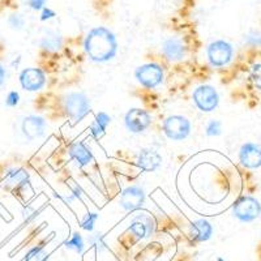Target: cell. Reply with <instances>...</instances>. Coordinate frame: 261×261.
<instances>
[{
  "mask_svg": "<svg viewBox=\"0 0 261 261\" xmlns=\"http://www.w3.org/2000/svg\"><path fill=\"white\" fill-rule=\"evenodd\" d=\"M84 48L90 60L95 63H106L115 58L118 53V41L110 29L97 27L88 33Z\"/></svg>",
  "mask_w": 261,
  "mask_h": 261,
  "instance_id": "cell-1",
  "label": "cell"
},
{
  "mask_svg": "<svg viewBox=\"0 0 261 261\" xmlns=\"http://www.w3.org/2000/svg\"><path fill=\"white\" fill-rule=\"evenodd\" d=\"M64 111L73 124H77L90 113V101L84 93L72 92L64 98Z\"/></svg>",
  "mask_w": 261,
  "mask_h": 261,
  "instance_id": "cell-2",
  "label": "cell"
},
{
  "mask_svg": "<svg viewBox=\"0 0 261 261\" xmlns=\"http://www.w3.org/2000/svg\"><path fill=\"white\" fill-rule=\"evenodd\" d=\"M232 213L241 222H252L261 214V204L252 196H242L232 206Z\"/></svg>",
  "mask_w": 261,
  "mask_h": 261,
  "instance_id": "cell-3",
  "label": "cell"
},
{
  "mask_svg": "<svg viewBox=\"0 0 261 261\" xmlns=\"http://www.w3.org/2000/svg\"><path fill=\"white\" fill-rule=\"evenodd\" d=\"M162 128L163 134L166 135L170 140L180 141V140L187 139L190 136L192 125L186 116L171 115L165 119Z\"/></svg>",
  "mask_w": 261,
  "mask_h": 261,
  "instance_id": "cell-4",
  "label": "cell"
},
{
  "mask_svg": "<svg viewBox=\"0 0 261 261\" xmlns=\"http://www.w3.org/2000/svg\"><path fill=\"white\" fill-rule=\"evenodd\" d=\"M135 77L139 81V84H141V86L153 89L162 84L165 73H163L161 65L155 64V63H148V64L137 67L135 71Z\"/></svg>",
  "mask_w": 261,
  "mask_h": 261,
  "instance_id": "cell-5",
  "label": "cell"
},
{
  "mask_svg": "<svg viewBox=\"0 0 261 261\" xmlns=\"http://www.w3.org/2000/svg\"><path fill=\"white\" fill-rule=\"evenodd\" d=\"M193 102L202 113H211L216 110L220 103V95L216 88L211 85H201L193 92Z\"/></svg>",
  "mask_w": 261,
  "mask_h": 261,
  "instance_id": "cell-6",
  "label": "cell"
},
{
  "mask_svg": "<svg viewBox=\"0 0 261 261\" xmlns=\"http://www.w3.org/2000/svg\"><path fill=\"white\" fill-rule=\"evenodd\" d=\"M206 55H208L209 63L213 67H223V65L228 64L230 60L232 59L234 48L228 42L223 41V39H218V41L212 42L211 45L208 46Z\"/></svg>",
  "mask_w": 261,
  "mask_h": 261,
  "instance_id": "cell-7",
  "label": "cell"
},
{
  "mask_svg": "<svg viewBox=\"0 0 261 261\" xmlns=\"http://www.w3.org/2000/svg\"><path fill=\"white\" fill-rule=\"evenodd\" d=\"M128 231L136 238L137 241L148 239L155 231V221L154 218L148 213L137 214L132 218L128 227Z\"/></svg>",
  "mask_w": 261,
  "mask_h": 261,
  "instance_id": "cell-8",
  "label": "cell"
},
{
  "mask_svg": "<svg viewBox=\"0 0 261 261\" xmlns=\"http://www.w3.org/2000/svg\"><path fill=\"white\" fill-rule=\"evenodd\" d=\"M124 124L132 134H141L150 127L151 116L143 109H130L124 116Z\"/></svg>",
  "mask_w": 261,
  "mask_h": 261,
  "instance_id": "cell-9",
  "label": "cell"
},
{
  "mask_svg": "<svg viewBox=\"0 0 261 261\" xmlns=\"http://www.w3.org/2000/svg\"><path fill=\"white\" fill-rule=\"evenodd\" d=\"M145 191L140 186H130L122 192L120 196V205L127 212H134L137 209L143 208L145 202Z\"/></svg>",
  "mask_w": 261,
  "mask_h": 261,
  "instance_id": "cell-10",
  "label": "cell"
},
{
  "mask_svg": "<svg viewBox=\"0 0 261 261\" xmlns=\"http://www.w3.org/2000/svg\"><path fill=\"white\" fill-rule=\"evenodd\" d=\"M47 129V122L45 118L38 115H29L25 116L21 123V130L22 135L28 140H36L42 137L46 134Z\"/></svg>",
  "mask_w": 261,
  "mask_h": 261,
  "instance_id": "cell-11",
  "label": "cell"
},
{
  "mask_svg": "<svg viewBox=\"0 0 261 261\" xmlns=\"http://www.w3.org/2000/svg\"><path fill=\"white\" fill-rule=\"evenodd\" d=\"M20 84L28 92L41 90L46 84L45 72L39 68H25L20 73Z\"/></svg>",
  "mask_w": 261,
  "mask_h": 261,
  "instance_id": "cell-12",
  "label": "cell"
},
{
  "mask_svg": "<svg viewBox=\"0 0 261 261\" xmlns=\"http://www.w3.org/2000/svg\"><path fill=\"white\" fill-rule=\"evenodd\" d=\"M239 161L247 169L261 167V146L255 143H246L239 150Z\"/></svg>",
  "mask_w": 261,
  "mask_h": 261,
  "instance_id": "cell-13",
  "label": "cell"
},
{
  "mask_svg": "<svg viewBox=\"0 0 261 261\" xmlns=\"http://www.w3.org/2000/svg\"><path fill=\"white\" fill-rule=\"evenodd\" d=\"M30 183V174L28 170L22 167H12L6 172L3 178V186L12 190H21L29 186Z\"/></svg>",
  "mask_w": 261,
  "mask_h": 261,
  "instance_id": "cell-14",
  "label": "cell"
},
{
  "mask_svg": "<svg viewBox=\"0 0 261 261\" xmlns=\"http://www.w3.org/2000/svg\"><path fill=\"white\" fill-rule=\"evenodd\" d=\"M162 165V155L155 149H141L137 157V166L146 172H153Z\"/></svg>",
  "mask_w": 261,
  "mask_h": 261,
  "instance_id": "cell-15",
  "label": "cell"
},
{
  "mask_svg": "<svg viewBox=\"0 0 261 261\" xmlns=\"http://www.w3.org/2000/svg\"><path fill=\"white\" fill-rule=\"evenodd\" d=\"M186 46L178 37H170L162 45V54L169 62H180L186 57Z\"/></svg>",
  "mask_w": 261,
  "mask_h": 261,
  "instance_id": "cell-16",
  "label": "cell"
},
{
  "mask_svg": "<svg viewBox=\"0 0 261 261\" xmlns=\"http://www.w3.org/2000/svg\"><path fill=\"white\" fill-rule=\"evenodd\" d=\"M192 227V235L193 241L196 242H206L212 238V234H213V226L211 225V222L204 218H200V220L195 221L191 225Z\"/></svg>",
  "mask_w": 261,
  "mask_h": 261,
  "instance_id": "cell-17",
  "label": "cell"
},
{
  "mask_svg": "<svg viewBox=\"0 0 261 261\" xmlns=\"http://www.w3.org/2000/svg\"><path fill=\"white\" fill-rule=\"evenodd\" d=\"M69 155L73 158L80 166H88L93 161L92 150L84 143H74L69 146Z\"/></svg>",
  "mask_w": 261,
  "mask_h": 261,
  "instance_id": "cell-18",
  "label": "cell"
},
{
  "mask_svg": "<svg viewBox=\"0 0 261 261\" xmlns=\"http://www.w3.org/2000/svg\"><path fill=\"white\" fill-rule=\"evenodd\" d=\"M39 46L48 53H57L63 47V38L58 32L46 30L45 34L41 37Z\"/></svg>",
  "mask_w": 261,
  "mask_h": 261,
  "instance_id": "cell-19",
  "label": "cell"
},
{
  "mask_svg": "<svg viewBox=\"0 0 261 261\" xmlns=\"http://www.w3.org/2000/svg\"><path fill=\"white\" fill-rule=\"evenodd\" d=\"M111 123V116L106 113H98L95 120L90 125V134L94 139H101L106 132L107 125Z\"/></svg>",
  "mask_w": 261,
  "mask_h": 261,
  "instance_id": "cell-20",
  "label": "cell"
},
{
  "mask_svg": "<svg viewBox=\"0 0 261 261\" xmlns=\"http://www.w3.org/2000/svg\"><path fill=\"white\" fill-rule=\"evenodd\" d=\"M64 247L68 249H73L74 252L83 253L84 249H85V243H84V239L80 232L74 231L71 235V238L64 242Z\"/></svg>",
  "mask_w": 261,
  "mask_h": 261,
  "instance_id": "cell-21",
  "label": "cell"
},
{
  "mask_svg": "<svg viewBox=\"0 0 261 261\" xmlns=\"http://www.w3.org/2000/svg\"><path fill=\"white\" fill-rule=\"evenodd\" d=\"M48 258L50 253L42 246H36L27 253L24 261H48Z\"/></svg>",
  "mask_w": 261,
  "mask_h": 261,
  "instance_id": "cell-22",
  "label": "cell"
},
{
  "mask_svg": "<svg viewBox=\"0 0 261 261\" xmlns=\"http://www.w3.org/2000/svg\"><path fill=\"white\" fill-rule=\"evenodd\" d=\"M98 220V214L97 213H88L85 214V217L81 221V228L85 230L88 232H93L94 230V225Z\"/></svg>",
  "mask_w": 261,
  "mask_h": 261,
  "instance_id": "cell-23",
  "label": "cell"
},
{
  "mask_svg": "<svg viewBox=\"0 0 261 261\" xmlns=\"http://www.w3.org/2000/svg\"><path fill=\"white\" fill-rule=\"evenodd\" d=\"M205 134L209 137L220 136L222 134V123L220 120H211L205 128Z\"/></svg>",
  "mask_w": 261,
  "mask_h": 261,
  "instance_id": "cell-24",
  "label": "cell"
},
{
  "mask_svg": "<svg viewBox=\"0 0 261 261\" xmlns=\"http://www.w3.org/2000/svg\"><path fill=\"white\" fill-rule=\"evenodd\" d=\"M251 80L253 85L261 89V64H255L251 69Z\"/></svg>",
  "mask_w": 261,
  "mask_h": 261,
  "instance_id": "cell-25",
  "label": "cell"
},
{
  "mask_svg": "<svg viewBox=\"0 0 261 261\" xmlns=\"http://www.w3.org/2000/svg\"><path fill=\"white\" fill-rule=\"evenodd\" d=\"M89 243L92 246L97 247L98 249H103L106 248V243H105V238L101 232H94L89 237Z\"/></svg>",
  "mask_w": 261,
  "mask_h": 261,
  "instance_id": "cell-26",
  "label": "cell"
},
{
  "mask_svg": "<svg viewBox=\"0 0 261 261\" xmlns=\"http://www.w3.org/2000/svg\"><path fill=\"white\" fill-rule=\"evenodd\" d=\"M9 25L13 28V29H22L25 25V18L24 16L20 15V13H16V15H12L9 17Z\"/></svg>",
  "mask_w": 261,
  "mask_h": 261,
  "instance_id": "cell-27",
  "label": "cell"
},
{
  "mask_svg": "<svg viewBox=\"0 0 261 261\" xmlns=\"http://www.w3.org/2000/svg\"><path fill=\"white\" fill-rule=\"evenodd\" d=\"M246 42L251 46H261V32H251L246 36Z\"/></svg>",
  "mask_w": 261,
  "mask_h": 261,
  "instance_id": "cell-28",
  "label": "cell"
},
{
  "mask_svg": "<svg viewBox=\"0 0 261 261\" xmlns=\"http://www.w3.org/2000/svg\"><path fill=\"white\" fill-rule=\"evenodd\" d=\"M20 103V94L16 90H12V92H9L8 95L6 98V105L8 107H16L17 105Z\"/></svg>",
  "mask_w": 261,
  "mask_h": 261,
  "instance_id": "cell-29",
  "label": "cell"
},
{
  "mask_svg": "<svg viewBox=\"0 0 261 261\" xmlns=\"http://www.w3.org/2000/svg\"><path fill=\"white\" fill-rule=\"evenodd\" d=\"M22 217H24V220L27 221V222H33V221L38 217V212L34 208H32V206H27V208H24V211H22Z\"/></svg>",
  "mask_w": 261,
  "mask_h": 261,
  "instance_id": "cell-30",
  "label": "cell"
},
{
  "mask_svg": "<svg viewBox=\"0 0 261 261\" xmlns=\"http://www.w3.org/2000/svg\"><path fill=\"white\" fill-rule=\"evenodd\" d=\"M46 2H47V0H29L28 4H29L30 8L34 9V11H39V9L45 8Z\"/></svg>",
  "mask_w": 261,
  "mask_h": 261,
  "instance_id": "cell-31",
  "label": "cell"
},
{
  "mask_svg": "<svg viewBox=\"0 0 261 261\" xmlns=\"http://www.w3.org/2000/svg\"><path fill=\"white\" fill-rule=\"evenodd\" d=\"M57 16L55 11H53L51 8H43L42 9V13H41V21H46V20H51Z\"/></svg>",
  "mask_w": 261,
  "mask_h": 261,
  "instance_id": "cell-32",
  "label": "cell"
},
{
  "mask_svg": "<svg viewBox=\"0 0 261 261\" xmlns=\"http://www.w3.org/2000/svg\"><path fill=\"white\" fill-rule=\"evenodd\" d=\"M71 195L73 196L74 199H81V196H83V190H81L80 186H73Z\"/></svg>",
  "mask_w": 261,
  "mask_h": 261,
  "instance_id": "cell-33",
  "label": "cell"
},
{
  "mask_svg": "<svg viewBox=\"0 0 261 261\" xmlns=\"http://www.w3.org/2000/svg\"><path fill=\"white\" fill-rule=\"evenodd\" d=\"M6 77H7V71L4 68L3 64H0V86L3 85L6 83Z\"/></svg>",
  "mask_w": 261,
  "mask_h": 261,
  "instance_id": "cell-34",
  "label": "cell"
},
{
  "mask_svg": "<svg viewBox=\"0 0 261 261\" xmlns=\"http://www.w3.org/2000/svg\"><path fill=\"white\" fill-rule=\"evenodd\" d=\"M218 261H225V260H223V258H221V257H220V258H218Z\"/></svg>",
  "mask_w": 261,
  "mask_h": 261,
  "instance_id": "cell-35",
  "label": "cell"
}]
</instances>
